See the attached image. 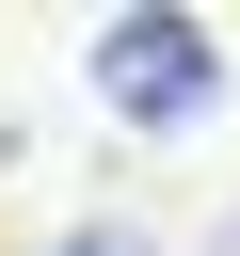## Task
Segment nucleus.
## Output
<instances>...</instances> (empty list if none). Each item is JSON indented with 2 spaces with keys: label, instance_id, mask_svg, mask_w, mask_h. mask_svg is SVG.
Returning a JSON list of instances; mask_svg holds the SVG:
<instances>
[{
  "label": "nucleus",
  "instance_id": "1",
  "mask_svg": "<svg viewBox=\"0 0 240 256\" xmlns=\"http://www.w3.org/2000/svg\"><path fill=\"white\" fill-rule=\"evenodd\" d=\"M96 96H112L128 128H192V112L224 96L208 16H112V32H96Z\"/></svg>",
  "mask_w": 240,
  "mask_h": 256
},
{
  "label": "nucleus",
  "instance_id": "2",
  "mask_svg": "<svg viewBox=\"0 0 240 256\" xmlns=\"http://www.w3.org/2000/svg\"><path fill=\"white\" fill-rule=\"evenodd\" d=\"M48 256H144V240H128V224H80V240H48Z\"/></svg>",
  "mask_w": 240,
  "mask_h": 256
},
{
  "label": "nucleus",
  "instance_id": "3",
  "mask_svg": "<svg viewBox=\"0 0 240 256\" xmlns=\"http://www.w3.org/2000/svg\"><path fill=\"white\" fill-rule=\"evenodd\" d=\"M208 256H240V208H224V240H208Z\"/></svg>",
  "mask_w": 240,
  "mask_h": 256
}]
</instances>
